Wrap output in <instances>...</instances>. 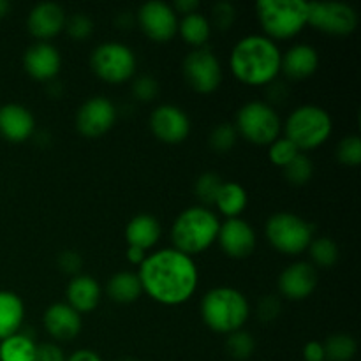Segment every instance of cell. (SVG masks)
I'll use <instances>...</instances> for the list:
<instances>
[{
  "label": "cell",
  "instance_id": "277c9868",
  "mask_svg": "<svg viewBox=\"0 0 361 361\" xmlns=\"http://www.w3.org/2000/svg\"><path fill=\"white\" fill-rule=\"evenodd\" d=\"M250 316L249 300L235 288H214L201 300V317L217 334H235L243 330Z\"/></svg>",
  "mask_w": 361,
  "mask_h": 361
},
{
  "label": "cell",
  "instance_id": "603a6c76",
  "mask_svg": "<svg viewBox=\"0 0 361 361\" xmlns=\"http://www.w3.org/2000/svg\"><path fill=\"white\" fill-rule=\"evenodd\" d=\"M162 228L161 222L148 214H140L129 221L126 226V240L129 247H137V249L150 250L152 247L157 245L161 240Z\"/></svg>",
  "mask_w": 361,
  "mask_h": 361
},
{
  "label": "cell",
  "instance_id": "2e32d148",
  "mask_svg": "<svg viewBox=\"0 0 361 361\" xmlns=\"http://www.w3.org/2000/svg\"><path fill=\"white\" fill-rule=\"evenodd\" d=\"M317 284H319L317 270L307 261L289 264L279 277V291L293 302L309 298L316 291Z\"/></svg>",
  "mask_w": 361,
  "mask_h": 361
},
{
  "label": "cell",
  "instance_id": "60d3db41",
  "mask_svg": "<svg viewBox=\"0 0 361 361\" xmlns=\"http://www.w3.org/2000/svg\"><path fill=\"white\" fill-rule=\"evenodd\" d=\"M81 267H83V259H81L80 254L76 250H63L59 256V268L63 274L69 275H80Z\"/></svg>",
  "mask_w": 361,
  "mask_h": 361
},
{
  "label": "cell",
  "instance_id": "ac0fdd59",
  "mask_svg": "<svg viewBox=\"0 0 361 361\" xmlns=\"http://www.w3.org/2000/svg\"><path fill=\"white\" fill-rule=\"evenodd\" d=\"M23 67L35 81H51L60 73L62 56L49 42H35L25 51Z\"/></svg>",
  "mask_w": 361,
  "mask_h": 361
},
{
  "label": "cell",
  "instance_id": "4fadbf2b",
  "mask_svg": "<svg viewBox=\"0 0 361 361\" xmlns=\"http://www.w3.org/2000/svg\"><path fill=\"white\" fill-rule=\"evenodd\" d=\"M116 120V108L108 97L95 95L87 99L76 113V129L85 137H99L111 130Z\"/></svg>",
  "mask_w": 361,
  "mask_h": 361
},
{
  "label": "cell",
  "instance_id": "4316f807",
  "mask_svg": "<svg viewBox=\"0 0 361 361\" xmlns=\"http://www.w3.org/2000/svg\"><path fill=\"white\" fill-rule=\"evenodd\" d=\"M247 203H249V196H247V190L240 183L224 182L221 190H219L215 207L228 219H236L243 214Z\"/></svg>",
  "mask_w": 361,
  "mask_h": 361
},
{
  "label": "cell",
  "instance_id": "d4e9b609",
  "mask_svg": "<svg viewBox=\"0 0 361 361\" xmlns=\"http://www.w3.org/2000/svg\"><path fill=\"white\" fill-rule=\"evenodd\" d=\"M108 295L116 303H133L143 295V288L137 274L133 271H118L108 282Z\"/></svg>",
  "mask_w": 361,
  "mask_h": 361
},
{
  "label": "cell",
  "instance_id": "f546056e",
  "mask_svg": "<svg viewBox=\"0 0 361 361\" xmlns=\"http://www.w3.org/2000/svg\"><path fill=\"white\" fill-rule=\"evenodd\" d=\"M323 345L328 361H351L358 351L356 341L348 334L330 335Z\"/></svg>",
  "mask_w": 361,
  "mask_h": 361
},
{
  "label": "cell",
  "instance_id": "f35d334b",
  "mask_svg": "<svg viewBox=\"0 0 361 361\" xmlns=\"http://www.w3.org/2000/svg\"><path fill=\"white\" fill-rule=\"evenodd\" d=\"M133 95L140 102H150L159 95V83L152 76H140L133 81Z\"/></svg>",
  "mask_w": 361,
  "mask_h": 361
},
{
  "label": "cell",
  "instance_id": "44dd1931",
  "mask_svg": "<svg viewBox=\"0 0 361 361\" xmlns=\"http://www.w3.org/2000/svg\"><path fill=\"white\" fill-rule=\"evenodd\" d=\"M67 305L76 310L80 316L90 314L101 302V286L90 275H76L71 279L66 289Z\"/></svg>",
  "mask_w": 361,
  "mask_h": 361
},
{
  "label": "cell",
  "instance_id": "e575fe53",
  "mask_svg": "<svg viewBox=\"0 0 361 361\" xmlns=\"http://www.w3.org/2000/svg\"><path fill=\"white\" fill-rule=\"evenodd\" d=\"M236 140H238V133L235 129V123H219L210 134V147L219 154H226L235 147Z\"/></svg>",
  "mask_w": 361,
  "mask_h": 361
},
{
  "label": "cell",
  "instance_id": "f6af8a7d",
  "mask_svg": "<svg viewBox=\"0 0 361 361\" xmlns=\"http://www.w3.org/2000/svg\"><path fill=\"white\" fill-rule=\"evenodd\" d=\"M67 361H102V358L92 349H80V351L67 356Z\"/></svg>",
  "mask_w": 361,
  "mask_h": 361
},
{
  "label": "cell",
  "instance_id": "7a4b0ae2",
  "mask_svg": "<svg viewBox=\"0 0 361 361\" xmlns=\"http://www.w3.org/2000/svg\"><path fill=\"white\" fill-rule=\"evenodd\" d=\"M282 53L267 35L252 34L240 39L229 55L233 76L249 87H263L277 80Z\"/></svg>",
  "mask_w": 361,
  "mask_h": 361
},
{
  "label": "cell",
  "instance_id": "8fae6325",
  "mask_svg": "<svg viewBox=\"0 0 361 361\" xmlns=\"http://www.w3.org/2000/svg\"><path fill=\"white\" fill-rule=\"evenodd\" d=\"M183 78L197 94H212L222 83V66L212 49L196 48L183 60Z\"/></svg>",
  "mask_w": 361,
  "mask_h": 361
},
{
  "label": "cell",
  "instance_id": "7c38bea8",
  "mask_svg": "<svg viewBox=\"0 0 361 361\" xmlns=\"http://www.w3.org/2000/svg\"><path fill=\"white\" fill-rule=\"evenodd\" d=\"M136 18L143 34L155 42H168L178 34V16L169 4L159 0L143 4Z\"/></svg>",
  "mask_w": 361,
  "mask_h": 361
},
{
  "label": "cell",
  "instance_id": "4dcf8cb0",
  "mask_svg": "<svg viewBox=\"0 0 361 361\" xmlns=\"http://www.w3.org/2000/svg\"><path fill=\"white\" fill-rule=\"evenodd\" d=\"M284 169V176L291 185L303 187L310 182L314 175V164L305 154H298Z\"/></svg>",
  "mask_w": 361,
  "mask_h": 361
},
{
  "label": "cell",
  "instance_id": "d590c367",
  "mask_svg": "<svg viewBox=\"0 0 361 361\" xmlns=\"http://www.w3.org/2000/svg\"><path fill=\"white\" fill-rule=\"evenodd\" d=\"M337 159L345 166H358L361 162L360 136H345L337 147Z\"/></svg>",
  "mask_w": 361,
  "mask_h": 361
},
{
  "label": "cell",
  "instance_id": "484cf974",
  "mask_svg": "<svg viewBox=\"0 0 361 361\" xmlns=\"http://www.w3.org/2000/svg\"><path fill=\"white\" fill-rule=\"evenodd\" d=\"M178 32L183 41L189 46L196 48H204L212 34V23L204 14L200 11L192 14H187L178 21Z\"/></svg>",
  "mask_w": 361,
  "mask_h": 361
},
{
  "label": "cell",
  "instance_id": "bcb514c9",
  "mask_svg": "<svg viewBox=\"0 0 361 361\" xmlns=\"http://www.w3.org/2000/svg\"><path fill=\"white\" fill-rule=\"evenodd\" d=\"M147 250H143V249H137V247H129V249H127V259L130 261V263L133 264H143V261L147 259Z\"/></svg>",
  "mask_w": 361,
  "mask_h": 361
},
{
  "label": "cell",
  "instance_id": "7402d4cb",
  "mask_svg": "<svg viewBox=\"0 0 361 361\" xmlns=\"http://www.w3.org/2000/svg\"><path fill=\"white\" fill-rule=\"evenodd\" d=\"M319 67V53L309 44H296L282 55L281 71L291 80H307Z\"/></svg>",
  "mask_w": 361,
  "mask_h": 361
},
{
  "label": "cell",
  "instance_id": "ba28073f",
  "mask_svg": "<svg viewBox=\"0 0 361 361\" xmlns=\"http://www.w3.org/2000/svg\"><path fill=\"white\" fill-rule=\"evenodd\" d=\"M235 129L249 143L270 147L281 136L282 123L274 106L263 101H250L236 113Z\"/></svg>",
  "mask_w": 361,
  "mask_h": 361
},
{
  "label": "cell",
  "instance_id": "8992f818",
  "mask_svg": "<svg viewBox=\"0 0 361 361\" xmlns=\"http://www.w3.org/2000/svg\"><path fill=\"white\" fill-rule=\"evenodd\" d=\"M334 130V120L326 109L314 104H305L296 108L288 116L284 133L291 143L296 145L300 152L319 148L328 141Z\"/></svg>",
  "mask_w": 361,
  "mask_h": 361
},
{
  "label": "cell",
  "instance_id": "7dc6e473",
  "mask_svg": "<svg viewBox=\"0 0 361 361\" xmlns=\"http://www.w3.org/2000/svg\"><path fill=\"white\" fill-rule=\"evenodd\" d=\"M11 11V4L7 0H0V20L7 16V13Z\"/></svg>",
  "mask_w": 361,
  "mask_h": 361
},
{
  "label": "cell",
  "instance_id": "cb8c5ba5",
  "mask_svg": "<svg viewBox=\"0 0 361 361\" xmlns=\"http://www.w3.org/2000/svg\"><path fill=\"white\" fill-rule=\"evenodd\" d=\"M25 321V303L16 293L0 291V342L20 334Z\"/></svg>",
  "mask_w": 361,
  "mask_h": 361
},
{
  "label": "cell",
  "instance_id": "74e56055",
  "mask_svg": "<svg viewBox=\"0 0 361 361\" xmlns=\"http://www.w3.org/2000/svg\"><path fill=\"white\" fill-rule=\"evenodd\" d=\"M214 27L221 32H228L236 21V7L231 2H217L212 11Z\"/></svg>",
  "mask_w": 361,
  "mask_h": 361
},
{
  "label": "cell",
  "instance_id": "6da1fadb",
  "mask_svg": "<svg viewBox=\"0 0 361 361\" xmlns=\"http://www.w3.org/2000/svg\"><path fill=\"white\" fill-rule=\"evenodd\" d=\"M137 277L143 293L166 307L189 302L200 284V271L192 257L173 247L148 254Z\"/></svg>",
  "mask_w": 361,
  "mask_h": 361
},
{
  "label": "cell",
  "instance_id": "ffe728a7",
  "mask_svg": "<svg viewBox=\"0 0 361 361\" xmlns=\"http://www.w3.org/2000/svg\"><path fill=\"white\" fill-rule=\"evenodd\" d=\"M42 323L49 337L59 342L74 341L81 331V316L67 303L49 305L42 317Z\"/></svg>",
  "mask_w": 361,
  "mask_h": 361
},
{
  "label": "cell",
  "instance_id": "ee69618b",
  "mask_svg": "<svg viewBox=\"0 0 361 361\" xmlns=\"http://www.w3.org/2000/svg\"><path fill=\"white\" fill-rule=\"evenodd\" d=\"M171 7H173V11L176 13V16H178V14H182V18H183V16H187V14H192V13H197V11H200V0H176Z\"/></svg>",
  "mask_w": 361,
  "mask_h": 361
},
{
  "label": "cell",
  "instance_id": "d6986e66",
  "mask_svg": "<svg viewBox=\"0 0 361 361\" xmlns=\"http://www.w3.org/2000/svg\"><path fill=\"white\" fill-rule=\"evenodd\" d=\"M35 133V120L30 109L21 104H4L0 108V136L9 143H23Z\"/></svg>",
  "mask_w": 361,
  "mask_h": 361
},
{
  "label": "cell",
  "instance_id": "e0dca14e",
  "mask_svg": "<svg viewBox=\"0 0 361 361\" xmlns=\"http://www.w3.org/2000/svg\"><path fill=\"white\" fill-rule=\"evenodd\" d=\"M66 11L55 2H41L32 7L27 18L28 32L39 39V42H46L48 39L56 37L66 28Z\"/></svg>",
  "mask_w": 361,
  "mask_h": 361
},
{
  "label": "cell",
  "instance_id": "3957f363",
  "mask_svg": "<svg viewBox=\"0 0 361 361\" xmlns=\"http://www.w3.org/2000/svg\"><path fill=\"white\" fill-rule=\"evenodd\" d=\"M221 222L212 210L204 207H190L180 212L171 226L173 249L196 256L217 242Z\"/></svg>",
  "mask_w": 361,
  "mask_h": 361
},
{
  "label": "cell",
  "instance_id": "d6a6232c",
  "mask_svg": "<svg viewBox=\"0 0 361 361\" xmlns=\"http://www.w3.org/2000/svg\"><path fill=\"white\" fill-rule=\"evenodd\" d=\"M222 183H224V180L219 175H215V173H203L196 180V183H194V192H196L197 200L203 203L204 208L215 204Z\"/></svg>",
  "mask_w": 361,
  "mask_h": 361
},
{
  "label": "cell",
  "instance_id": "5bb4252c",
  "mask_svg": "<svg viewBox=\"0 0 361 361\" xmlns=\"http://www.w3.org/2000/svg\"><path fill=\"white\" fill-rule=\"evenodd\" d=\"M150 130L162 143L178 145L189 136L190 120L187 113L178 106L162 104L152 111Z\"/></svg>",
  "mask_w": 361,
  "mask_h": 361
},
{
  "label": "cell",
  "instance_id": "b9f144b4",
  "mask_svg": "<svg viewBox=\"0 0 361 361\" xmlns=\"http://www.w3.org/2000/svg\"><path fill=\"white\" fill-rule=\"evenodd\" d=\"M35 361H67V356L60 345L53 344V342H46V344L37 345Z\"/></svg>",
  "mask_w": 361,
  "mask_h": 361
},
{
  "label": "cell",
  "instance_id": "5b68a950",
  "mask_svg": "<svg viewBox=\"0 0 361 361\" xmlns=\"http://www.w3.org/2000/svg\"><path fill=\"white\" fill-rule=\"evenodd\" d=\"M309 2L302 0H259L256 16L261 28L271 41H288L296 37L307 25Z\"/></svg>",
  "mask_w": 361,
  "mask_h": 361
},
{
  "label": "cell",
  "instance_id": "8d00e7d4",
  "mask_svg": "<svg viewBox=\"0 0 361 361\" xmlns=\"http://www.w3.org/2000/svg\"><path fill=\"white\" fill-rule=\"evenodd\" d=\"M66 30L76 41H85L94 32V21L87 16V14H74V16L67 18Z\"/></svg>",
  "mask_w": 361,
  "mask_h": 361
},
{
  "label": "cell",
  "instance_id": "1f68e13d",
  "mask_svg": "<svg viewBox=\"0 0 361 361\" xmlns=\"http://www.w3.org/2000/svg\"><path fill=\"white\" fill-rule=\"evenodd\" d=\"M226 351L229 353V356L238 361L249 360L250 356L256 351V342L254 337L249 331L238 330L235 334L228 335V341H226Z\"/></svg>",
  "mask_w": 361,
  "mask_h": 361
},
{
  "label": "cell",
  "instance_id": "30bf717a",
  "mask_svg": "<svg viewBox=\"0 0 361 361\" xmlns=\"http://www.w3.org/2000/svg\"><path fill=\"white\" fill-rule=\"evenodd\" d=\"M307 25L328 35H351L358 27V13L344 2H309Z\"/></svg>",
  "mask_w": 361,
  "mask_h": 361
},
{
  "label": "cell",
  "instance_id": "9a60e30c",
  "mask_svg": "<svg viewBox=\"0 0 361 361\" xmlns=\"http://www.w3.org/2000/svg\"><path fill=\"white\" fill-rule=\"evenodd\" d=\"M217 242L226 256L233 259H243L256 249V231L243 219H228L224 224H221Z\"/></svg>",
  "mask_w": 361,
  "mask_h": 361
},
{
  "label": "cell",
  "instance_id": "83f0119b",
  "mask_svg": "<svg viewBox=\"0 0 361 361\" xmlns=\"http://www.w3.org/2000/svg\"><path fill=\"white\" fill-rule=\"evenodd\" d=\"M37 344L30 335L14 334L0 342V361H35Z\"/></svg>",
  "mask_w": 361,
  "mask_h": 361
},
{
  "label": "cell",
  "instance_id": "9c48e42d",
  "mask_svg": "<svg viewBox=\"0 0 361 361\" xmlns=\"http://www.w3.org/2000/svg\"><path fill=\"white\" fill-rule=\"evenodd\" d=\"M136 55L122 42H102L92 51L90 67L97 78L111 85L129 81L136 74Z\"/></svg>",
  "mask_w": 361,
  "mask_h": 361
},
{
  "label": "cell",
  "instance_id": "52a82bcc",
  "mask_svg": "<svg viewBox=\"0 0 361 361\" xmlns=\"http://www.w3.org/2000/svg\"><path fill=\"white\" fill-rule=\"evenodd\" d=\"M267 240L275 250L286 256H300L309 249L316 228L309 221L291 212L274 214L267 222Z\"/></svg>",
  "mask_w": 361,
  "mask_h": 361
},
{
  "label": "cell",
  "instance_id": "836d02e7",
  "mask_svg": "<svg viewBox=\"0 0 361 361\" xmlns=\"http://www.w3.org/2000/svg\"><path fill=\"white\" fill-rule=\"evenodd\" d=\"M302 152L296 148L295 143L288 140V137H277L274 143L268 147V157H270V162L274 166H279V168H286L293 159L296 157Z\"/></svg>",
  "mask_w": 361,
  "mask_h": 361
},
{
  "label": "cell",
  "instance_id": "ab89813d",
  "mask_svg": "<svg viewBox=\"0 0 361 361\" xmlns=\"http://www.w3.org/2000/svg\"><path fill=\"white\" fill-rule=\"evenodd\" d=\"M281 314V302H279L277 296L268 295L257 305V317H259L263 323H271L275 321Z\"/></svg>",
  "mask_w": 361,
  "mask_h": 361
},
{
  "label": "cell",
  "instance_id": "7bdbcfd3",
  "mask_svg": "<svg viewBox=\"0 0 361 361\" xmlns=\"http://www.w3.org/2000/svg\"><path fill=\"white\" fill-rule=\"evenodd\" d=\"M303 360L305 361H326L323 342H319V341L307 342L305 348H303Z\"/></svg>",
  "mask_w": 361,
  "mask_h": 361
},
{
  "label": "cell",
  "instance_id": "f1b7e54d",
  "mask_svg": "<svg viewBox=\"0 0 361 361\" xmlns=\"http://www.w3.org/2000/svg\"><path fill=\"white\" fill-rule=\"evenodd\" d=\"M310 257H312V267L316 268H331L337 264L338 261V247L328 236H314L310 242L309 249Z\"/></svg>",
  "mask_w": 361,
  "mask_h": 361
}]
</instances>
